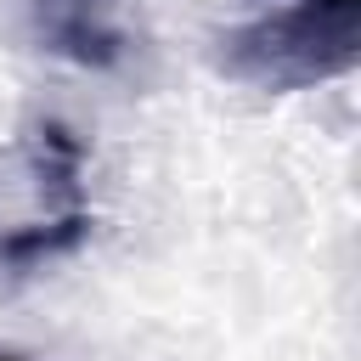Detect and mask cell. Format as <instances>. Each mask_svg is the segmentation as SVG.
Wrapping results in <instances>:
<instances>
[{
	"label": "cell",
	"mask_w": 361,
	"mask_h": 361,
	"mask_svg": "<svg viewBox=\"0 0 361 361\" xmlns=\"http://www.w3.org/2000/svg\"><path fill=\"white\" fill-rule=\"evenodd\" d=\"M90 231V214L85 209H62V214H45L34 226H17L0 237V259L6 265H39V259H56L68 248H79Z\"/></svg>",
	"instance_id": "obj_2"
},
{
	"label": "cell",
	"mask_w": 361,
	"mask_h": 361,
	"mask_svg": "<svg viewBox=\"0 0 361 361\" xmlns=\"http://www.w3.org/2000/svg\"><path fill=\"white\" fill-rule=\"evenodd\" d=\"M361 56V6H288L220 39V68L259 90H305L350 73Z\"/></svg>",
	"instance_id": "obj_1"
},
{
	"label": "cell",
	"mask_w": 361,
	"mask_h": 361,
	"mask_svg": "<svg viewBox=\"0 0 361 361\" xmlns=\"http://www.w3.org/2000/svg\"><path fill=\"white\" fill-rule=\"evenodd\" d=\"M293 6H361V0H293Z\"/></svg>",
	"instance_id": "obj_3"
},
{
	"label": "cell",
	"mask_w": 361,
	"mask_h": 361,
	"mask_svg": "<svg viewBox=\"0 0 361 361\" xmlns=\"http://www.w3.org/2000/svg\"><path fill=\"white\" fill-rule=\"evenodd\" d=\"M0 361H17V355H0Z\"/></svg>",
	"instance_id": "obj_4"
}]
</instances>
